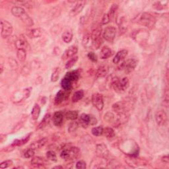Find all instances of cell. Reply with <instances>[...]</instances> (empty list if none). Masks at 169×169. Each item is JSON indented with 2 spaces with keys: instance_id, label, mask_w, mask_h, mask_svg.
<instances>
[{
  "instance_id": "cell-47",
  "label": "cell",
  "mask_w": 169,
  "mask_h": 169,
  "mask_svg": "<svg viewBox=\"0 0 169 169\" xmlns=\"http://www.w3.org/2000/svg\"><path fill=\"white\" fill-rule=\"evenodd\" d=\"M164 100H165V102L167 103V104H168V87L166 88L165 91L164 93Z\"/></svg>"
},
{
  "instance_id": "cell-37",
  "label": "cell",
  "mask_w": 169,
  "mask_h": 169,
  "mask_svg": "<svg viewBox=\"0 0 169 169\" xmlns=\"http://www.w3.org/2000/svg\"><path fill=\"white\" fill-rule=\"evenodd\" d=\"M114 118H115V116L112 112H106L105 114H104V120L108 123L113 122L114 121Z\"/></svg>"
},
{
  "instance_id": "cell-4",
  "label": "cell",
  "mask_w": 169,
  "mask_h": 169,
  "mask_svg": "<svg viewBox=\"0 0 169 169\" xmlns=\"http://www.w3.org/2000/svg\"><path fill=\"white\" fill-rule=\"evenodd\" d=\"M137 23L149 29H153L156 23V19L149 13H143L138 19Z\"/></svg>"
},
{
  "instance_id": "cell-17",
  "label": "cell",
  "mask_w": 169,
  "mask_h": 169,
  "mask_svg": "<svg viewBox=\"0 0 169 169\" xmlns=\"http://www.w3.org/2000/svg\"><path fill=\"white\" fill-rule=\"evenodd\" d=\"M91 115L87 114H82L79 117V124L83 128H87L90 125Z\"/></svg>"
},
{
  "instance_id": "cell-28",
  "label": "cell",
  "mask_w": 169,
  "mask_h": 169,
  "mask_svg": "<svg viewBox=\"0 0 169 169\" xmlns=\"http://www.w3.org/2000/svg\"><path fill=\"white\" fill-rule=\"evenodd\" d=\"M40 114H41V108L37 104H36L34 106L31 112V116L34 120H36L38 118Z\"/></svg>"
},
{
  "instance_id": "cell-32",
  "label": "cell",
  "mask_w": 169,
  "mask_h": 169,
  "mask_svg": "<svg viewBox=\"0 0 169 169\" xmlns=\"http://www.w3.org/2000/svg\"><path fill=\"white\" fill-rule=\"evenodd\" d=\"M50 114H48L45 115V116L43 118L42 120L41 121V122L40 123V124L38 125V130L39 129H42V128H44L45 126H46V125L48 124L49 122H50Z\"/></svg>"
},
{
  "instance_id": "cell-30",
  "label": "cell",
  "mask_w": 169,
  "mask_h": 169,
  "mask_svg": "<svg viewBox=\"0 0 169 169\" xmlns=\"http://www.w3.org/2000/svg\"><path fill=\"white\" fill-rule=\"evenodd\" d=\"M17 56L18 60H19L20 62L21 63L24 62V61L26 60V58H27L26 50H24V49H19V50H17Z\"/></svg>"
},
{
  "instance_id": "cell-1",
  "label": "cell",
  "mask_w": 169,
  "mask_h": 169,
  "mask_svg": "<svg viewBox=\"0 0 169 169\" xmlns=\"http://www.w3.org/2000/svg\"><path fill=\"white\" fill-rule=\"evenodd\" d=\"M11 13L15 17L19 18L23 22L29 27H32L34 24L33 20L24 9L20 6H14L11 9Z\"/></svg>"
},
{
  "instance_id": "cell-33",
  "label": "cell",
  "mask_w": 169,
  "mask_h": 169,
  "mask_svg": "<svg viewBox=\"0 0 169 169\" xmlns=\"http://www.w3.org/2000/svg\"><path fill=\"white\" fill-rule=\"evenodd\" d=\"M42 34V32L41 29L37 28V29H34L31 30H30V34L29 36L31 38H39L40 36H41Z\"/></svg>"
},
{
  "instance_id": "cell-7",
  "label": "cell",
  "mask_w": 169,
  "mask_h": 169,
  "mask_svg": "<svg viewBox=\"0 0 169 169\" xmlns=\"http://www.w3.org/2000/svg\"><path fill=\"white\" fill-rule=\"evenodd\" d=\"M137 66V60L134 58L128 60L126 61H124L119 67L120 69H124L125 73H130L136 68Z\"/></svg>"
},
{
  "instance_id": "cell-49",
  "label": "cell",
  "mask_w": 169,
  "mask_h": 169,
  "mask_svg": "<svg viewBox=\"0 0 169 169\" xmlns=\"http://www.w3.org/2000/svg\"><path fill=\"white\" fill-rule=\"evenodd\" d=\"M162 162H164L165 163L168 164V162H169L168 156V155H166V156H162Z\"/></svg>"
},
{
  "instance_id": "cell-23",
  "label": "cell",
  "mask_w": 169,
  "mask_h": 169,
  "mask_svg": "<svg viewBox=\"0 0 169 169\" xmlns=\"http://www.w3.org/2000/svg\"><path fill=\"white\" fill-rule=\"evenodd\" d=\"M108 72V67L106 66H102L99 67V69H98L96 73V77L98 78L104 77H105L107 75Z\"/></svg>"
},
{
  "instance_id": "cell-14",
  "label": "cell",
  "mask_w": 169,
  "mask_h": 169,
  "mask_svg": "<svg viewBox=\"0 0 169 169\" xmlns=\"http://www.w3.org/2000/svg\"><path fill=\"white\" fill-rule=\"evenodd\" d=\"M128 52L126 50H122L119 51L116 54L114 58H113V63L115 64H118L119 63H120L128 56Z\"/></svg>"
},
{
  "instance_id": "cell-46",
  "label": "cell",
  "mask_w": 169,
  "mask_h": 169,
  "mask_svg": "<svg viewBox=\"0 0 169 169\" xmlns=\"http://www.w3.org/2000/svg\"><path fill=\"white\" fill-rule=\"evenodd\" d=\"M87 56L92 61H93V62H96V61H97V60H98L97 56V55L94 53V52H90L89 53H88Z\"/></svg>"
},
{
  "instance_id": "cell-27",
  "label": "cell",
  "mask_w": 169,
  "mask_h": 169,
  "mask_svg": "<svg viewBox=\"0 0 169 169\" xmlns=\"http://www.w3.org/2000/svg\"><path fill=\"white\" fill-rule=\"evenodd\" d=\"M66 118L69 120H75L79 116V113L77 110H69L66 113Z\"/></svg>"
},
{
  "instance_id": "cell-41",
  "label": "cell",
  "mask_w": 169,
  "mask_h": 169,
  "mask_svg": "<svg viewBox=\"0 0 169 169\" xmlns=\"http://www.w3.org/2000/svg\"><path fill=\"white\" fill-rule=\"evenodd\" d=\"M79 126V124L77 122H71L69 125V128H68V131L70 132V133H72V132L75 131V130L77 129Z\"/></svg>"
},
{
  "instance_id": "cell-50",
  "label": "cell",
  "mask_w": 169,
  "mask_h": 169,
  "mask_svg": "<svg viewBox=\"0 0 169 169\" xmlns=\"http://www.w3.org/2000/svg\"><path fill=\"white\" fill-rule=\"evenodd\" d=\"M0 69H1V72H0V73H3V71H4V67H3L2 64H1V66H0Z\"/></svg>"
},
{
  "instance_id": "cell-19",
  "label": "cell",
  "mask_w": 169,
  "mask_h": 169,
  "mask_svg": "<svg viewBox=\"0 0 169 169\" xmlns=\"http://www.w3.org/2000/svg\"><path fill=\"white\" fill-rule=\"evenodd\" d=\"M48 142V139L46 137H44L42 139H39L36 141L33 142L31 145H30V148H32L33 149H38L42 148L44 147L46 144Z\"/></svg>"
},
{
  "instance_id": "cell-51",
  "label": "cell",
  "mask_w": 169,
  "mask_h": 169,
  "mask_svg": "<svg viewBox=\"0 0 169 169\" xmlns=\"http://www.w3.org/2000/svg\"><path fill=\"white\" fill-rule=\"evenodd\" d=\"M54 168H62L63 167H61V166H57V167H54Z\"/></svg>"
},
{
  "instance_id": "cell-5",
  "label": "cell",
  "mask_w": 169,
  "mask_h": 169,
  "mask_svg": "<svg viewBox=\"0 0 169 169\" xmlns=\"http://www.w3.org/2000/svg\"><path fill=\"white\" fill-rule=\"evenodd\" d=\"M101 35H102V28H101V27H97L92 32V45L95 49H99L103 44V38Z\"/></svg>"
},
{
  "instance_id": "cell-15",
  "label": "cell",
  "mask_w": 169,
  "mask_h": 169,
  "mask_svg": "<svg viewBox=\"0 0 169 169\" xmlns=\"http://www.w3.org/2000/svg\"><path fill=\"white\" fill-rule=\"evenodd\" d=\"M52 120H53L55 125H56V126H60V125L63 124V113L61 111L56 112L54 114Z\"/></svg>"
},
{
  "instance_id": "cell-12",
  "label": "cell",
  "mask_w": 169,
  "mask_h": 169,
  "mask_svg": "<svg viewBox=\"0 0 169 169\" xmlns=\"http://www.w3.org/2000/svg\"><path fill=\"white\" fill-rule=\"evenodd\" d=\"M78 52V48L75 45H72L67 49V50L64 52V53L62 55V59L63 60H67L69 58H72L74 57L77 54Z\"/></svg>"
},
{
  "instance_id": "cell-10",
  "label": "cell",
  "mask_w": 169,
  "mask_h": 169,
  "mask_svg": "<svg viewBox=\"0 0 169 169\" xmlns=\"http://www.w3.org/2000/svg\"><path fill=\"white\" fill-rule=\"evenodd\" d=\"M155 118L156 124L159 125H164L167 122V114L163 110H159L156 112Z\"/></svg>"
},
{
  "instance_id": "cell-38",
  "label": "cell",
  "mask_w": 169,
  "mask_h": 169,
  "mask_svg": "<svg viewBox=\"0 0 169 169\" xmlns=\"http://www.w3.org/2000/svg\"><path fill=\"white\" fill-rule=\"evenodd\" d=\"M46 158L51 161H57V155L55 152L52 151H49L46 153Z\"/></svg>"
},
{
  "instance_id": "cell-21",
  "label": "cell",
  "mask_w": 169,
  "mask_h": 169,
  "mask_svg": "<svg viewBox=\"0 0 169 169\" xmlns=\"http://www.w3.org/2000/svg\"><path fill=\"white\" fill-rule=\"evenodd\" d=\"M44 159L40 156L33 157L31 160V165L34 168H42L44 164Z\"/></svg>"
},
{
  "instance_id": "cell-6",
  "label": "cell",
  "mask_w": 169,
  "mask_h": 169,
  "mask_svg": "<svg viewBox=\"0 0 169 169\" xmlns=\"http://www.w3.org/2000/svg\"><path fill=\"white\" fill-rule=\"evenodd\" d=\"M13 31V26L5 20L1 21V36L2 38H7L12 35Z\"/></svg>"
},
{
  "instance_id": "cell-45",
  "label": "cell",
  "mask_w": 169,
  "mask_h": 169,
  "mask_svg": "<svg viewBox=\"0 0 169 169\" xmlns=\"http://www.w3.org/2000/svg\"><path fill=\"white\" fill-rule=\"evenodd\" d=\"M76 168L79 169H85L87 168L86 162L83 161H79L76 163Z\"/></svg>"
},
{
  "instance_id": "cell-18",
  "label": "cell",
  "mask_w": 169,
  "mask_h": 169,
  "mask_svg": "<svg viewBox=\"0 0 169 169\" xmlns=\"http://www.w3.org/2000/svg\"><path fill=\"white\" fill-rule=\"evenodd\" d=\"M15 46H16L17 50H19V49L26 50V48L27 47V41L23 35H21L15 41Z\"/></svg>"
},
{
  "instance_id": "cell-25",
  "label": "cell",
  "mask_w": 169,
  "mask_h": 169,
  "mask_svg": "<svg viewBox=\"0 0 169 169\" xmlns=\"http://www.w3.org/2000/svg\"><path fill=\"white\" fill-rule=\"evenodd\" d=\"M79 73H78L77 71H72V72L67 73L65 77L70 80L71 81L74 82L79 79Z\"/></svg>"
},
{
  "instance_id": "cell-31",
  "label": "cell",
  "mask_w": 169,
  "mask_h": 169,
  "mask_svg": "<svg viewBox=\"0 0 169 169\" xmlns=\"http://www.w3.org/2000/svg\"><path fill=\"white\" fill-rule=\"evenodd\" d=\"M30 134H29L28 136H27L23 138L22 139H17L13 141V143L11 144V145L13 146V147H15L17 146H21V145H23L24 144H25L27 141H28L30 139Z\"/></svg>"
},
{
  "instance_id": "cell-48",
  "label": "cell",
  "mask_w": 169,
  "mask_h": 169,
  "mask_svg": "<svg viewBox=\"0 0 169 169\" xmlns=\"http://www.w3.org/2000/svg\"><path fill=\"white\" fill-rule=\"evenodd\" d=\"M97 124V118L94 117L93 116L91 115V120H90V125H94Z\"/></svg>"
},
{
  "instance_id": "cell-36",
  "label": "cell",
  "mask_w": 169,
  "mask_h": 169,
  "mask_svg": "<svg viewBox=\"0 0 169 169\" xmlns=\"http://www.w3.org/2000/svg\"><path fill=\"white\" fill-rule=\"evenodd\" d=\"M78 60V56H74L69 60V61L66 63V68L67 69H69L75 65V63Z\"/></svg>"
},
{
  "instance_id": "cell-26",
  "label": "cell",
  "mask_w": 169,
  "mask_h": 169,
  "mask_svg": "<svg viewBox=\"0 0 169 169\" xmlns=\"http://www.w3.org/2000/svg\"><path fill=\"white\" fill-rule=\"evenodd\" d=\"M72 83L73 82L71 81L68 79L64 77L61 82V85L64 90L69 91L72 87Z\"/></svg>"
},
{
  "instance_id": "cell-44",
  "label": "cell",
  "mask_w": 169,
  "mask_h": 169,
  "mask_svg": "<svg viewBox=\"0 0 169 169\" xmlns=\"http://www.w3.org/2000/svg\"><path fill=\"white\" fill-rule=\"evenodd\" d=\"M110 21V17H109V15L108 13H105L104 14V15L103 16L102 18V20H101V24H107Z\"/></svg>"
},
{
  "instance_id": "cell-11",
  "label": "cell",
  "mask_w": 169,
  "mask_h": 169,
  "mask_svg": "<svg viewBox=\"0 0 169 169\" xmlns=\"http://www.w3.org/2000/svg\"><path fill=\"white\" fill-rule=\"evenodd\" d=\"M96 152L98 156L103 159H106L110 155L108 148H107V147L105 144L104 143L98 144L97 145Z\"/></svg>"
},
{
  "instance_id": "cell-40",
  "label": "cell",
  "mask_w": 169,
  "mask_h": 169,
  "mask_svg": "<svg viewBox=\"0 0 169 169\" xmlns=\"http://www.w3.org/2000/svg\"><path fill=\"white\" fill-rule=\"evenodd\" d=\"M35 149H33L32 148H29L28 150H27L24 153V156L25 158L29 159V158H32L34 156H35Z\"/></svg>"
},
{
  "instance_id": "cell-29",
  "label": "cell",
  "mask_w": 169,
  "mask_h": 169,
  "mask_svg": "<svg viewBox=\"0 0 169 169\" xmlns=\"http://www.w3.org/2000/svg\"><path fill=\"white\" fill-rule=\"evenodd\" d=\"M84 97V92L83 90H79L76 91L74 93V94H73L72 97V102L73 103H77L80 100H81Z\"/></svg>"
},
{
  "instance_id": "cell-8",
  "label": "cell",
  "mask_w": 169,
  "mask_h": 169,
  "mask_svg": "<svg viewBox=\"0 0 169 169\" xmlns=\"http://www.w3.org/2000/svg\"><path fill=\"white\" fill-rule=\"evenodd\" d=\"M116 35V29L114 27L108 26L104 29L103 37L106 41L108 42H113L114 41Z\"/></svg>"
},
{
  "instance_id": "cell-13",
  "label": "cell",
  "mask_w": 169,
  "mask_h": 169,
  "mask_svg": "<svg viewBox=\"0 0 169 169\" xmlns=\"http://www.w3.org/2000/svg\"><path fill=\"white\" fill-rule=\"evenodd\" d=\"M85 4H86V1H78L74 5V7L72 8V10H71L70 14L72 15V16H75V15H78L79 13H81V11L83 10V8L85 7Z\"/></svg>"
},
{
  "instance_id": "cell-24",
  "label": "cell",
  "mask_w": 169,
  "mask_h": 169,
  "mask_svg": "<svg viewBox=\"0 0 169 169\" xmlns=\"http://www.w3.org/2000/svg\"><path fill=\"white\" fill-rule=\"evenodd\" d=\"M103 134L108 139H112L115 136V132L112 128L107 127L104 129Z\"/></svg>"
},
{
  "instance_id": "cell-2",
  "label": "cell",
  "mask_w": 169,
  "mask_h": 169,
  "mask_svg": "<svg viewBox=\"0 0 169 169\" xmlns=\"http://www.w3.org/2000/svg\"><path fill=\"white\" fill-rule=\"evenodd\" d=\"M81 155V150L77 147H70L61 151L60 156L65 161H72L78 159Z\"/></svg>"
},
{
  "instance_id": "cell-39",
  "label": "cell",
  "mask_w": 169,
  "mask_h": 169,
  "mask_svg": "<svg viewBox=\"0 0 169 169\" xmlns=\"http://www.w3.org/2000/svg\"><path fill=\"white\" fill-rule=\"evenodd\" d=\"M59 69L55 68L52 72V74L51 75V81L52 82H56L58 81V78H59Z\"/></svg>"
},
{
  "instance_id": "cell-20",
  "label": "cell",
  "mask_w": 169,
  "mask_h": 169,
  "mask_svg": "<svg viewBox=\"0 0 169 169\" xmlns=\"http://www.w3.org/2000/svg\"><path fill=\"white\" fill-rule=\"evenodd\" d=\"M112 55V50L108 46H104L100 50V57L101 59L106 60L111 57Z\"/></svg>"
},
{
  "instance_id": "cell-22",
  "label": "cell",
  "mask_w": 169,
  "mask_h": 169,
  "mask_svg": "<svg viewBox=\"0 0 169 169\" xmlns=\"http://www.w3.org/2000/svg\"><path fill=\"white\" fill-rule=\"evenodd\" d=\"M73 39V32L72 30L67 29L62 34V40L64 42L69 43Z\"/></svg>"
},
{
  "instance_id": "cell-3",
  "label": "cell",
  "mask_w": 169,
  "mask_h": 169,
  "mask_svg": "<svg viewBox=\"0 0 169 169\" xmlns=\"http://www.w3.org/2000/svg\"><path fill=\"white\" fill-rule=\"evenodd\" d=\"M112 86L116 92L122 93L124 92L130 86V82L127 77H124L122 79H119L115 77L112 80Z\"/></svg>"
},
{
  "instance_id": "cell-34",
  "label": "cell",
  "mask_w": 169,
  "mask_h": 169,
  "mask_svg": "<svg viewBox=\"0 0 169 169\" xmlns=\"http://www.w3.org/2000/svg\"><path fill=\"white\" fill-rule=\"evenodd\" d=\"M118 9V5L116 4H113L111 6V7L110 8V11H109L108 15H109L110 21L114 19V16H115L116 13V11H117Z\"/></svg>"
},
{
  "instance_id": "cell-16",
  "label": "cell",
  "mask_w": 169,
  "mask_h": 169,
  "mask_svg": "<svg viewBox=\"0 0 169 169\" xmlns=\"http://www.w3.org/2000/svg\"><path fill=\"white\" fill-rule=\"evenodd\" d=\"M68 91H65V90H61L56 94V97H55V104H60L61 103L66 100L67 98V94L66 92Z\"/></svg>"
},
{
  "instance_id": "cell-35",
  "label": "cell",
  "mask_w": 169,
  "mask_h": 169,
  "mask_svg": "<svg viewBox=\"0 0 169 169\" xmlns=\"http://www.w3.org/2000/svg\"><path fill=\"white\" fill-rule=\"evenodd\" d=\"M104 128L103 126H97L93 128L91 130V133L94 136H100L103 134Z\"/></svg>"
},
{
  "instance_id": "cell-9",
  "label": "cell",
  "mask_w": 169,
  "mask_h": 169,
  "mask_svg": "<svg viewBox=\"0 0 169 169\" xmlns=\"http://www.w3.org/2000/svg\"><path fill=\"white\" fill-rule=\"evenodd\" d=\"M92 103L98 110L101 111L104 108V100L103 95L100 93H94L91 98Z\"/></svg>"
},
{
  "instance_id": "cell-43",
  "label": "cell",
  "mask_w": 169,
  "mask_h": 169,
  "mask_svg": "<svg viewBox=\"0 0 169 169\" xmlns=\"http://www.w3.org/2000/svg\"><path fill=\"white\" fill-rule=\"evenodd\" d=\"M13 164V162L11 160H7V161H5L4 162H2L1 164H0V168H6L11 167V166Z\"/></svg>"
},
{
  "instance_id": "cell-42",
  "label": "cell",
  "mask_w": 169,
  "mask_h": 169,
  "mask_svg": "<svg viewBox=\"0 0 169 169\" xmlns=\"http://www.w3.org/2000/svg\"><path fill=\"white\" fill-rule=\"evenodd\" d=\"M90 42L92 44V41H91V36H90L89 35H85L84 36L83 39V44L85 47H87L88 46L90 45Z\"/></svg>"
}]
</instances>
